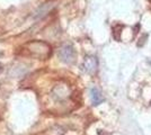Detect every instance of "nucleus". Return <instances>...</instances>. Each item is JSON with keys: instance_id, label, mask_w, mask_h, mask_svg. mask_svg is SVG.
Returning <instances> with one entry per match:
<instances>
[{"instance_id": "obj_1", "label": "nucleus", "mask_w": 151, "mask_h": 135, "mask_svg": "<svg viewBox=\"0 0 151 135\" xmlns=\"http://www.w3.org/2000/svg\"><path fill=\"white\" fill-rule=\"evenodd\" d=\"M19 54L38 60H46L51 55V46L42 41H31L19 49Z\"/></svg>"}, {"instance_id": "obj_2", "label": "nucleus", "mask_w": 151, "mask_h": 135, "mask_svg": "<svg viewBox=\"0 0 151 135\" xmlns=\"http://www.w3.org/2000/svg\"><path fill=\"white\" fill-rule=\"evenodd\" d=\"M59 58L64 63H71L73 62L76 58V52L71 45H65L60 49L59 51Z\"/></svg>"}, {"instance_id": "obj_3", "label": "nucleus", "mask_w": 151, "mask_h": 135, "mask_svg": "<svg viewBox=\"0 0 151 135\" xmlns=\"http://www.w3.org/2000/svg\"><path fill=\"white\" fill-rule=\"evenodd\" d=\"M53 6H54V1L53 0H50V1H46L44 4H42L36 9V11H35L34 19H41V18H43L45 15H47V13L53 8Z\"/></svg>"}, {"instance_id": "obj_4", "label": "nucleus", "mask_w": 151, "mask_h": 135, "mask_svg": "<svg viewBox=\"0 0 151 135\" xmlns=\"http://www.w3.org/2000/svg\"><path fill=\"white\" fill-rule=\"evenodd\" d=\"M97 60L94 56H87L83 61V64H82V68L83 70L86 71L87 73H94L96 69H97Z\"/></svg>"}, {"instance_id": "obj_5", "label": "nucleus", "mask_w": 151, "mask_h": 135, "mask_svg": "<svg viewBox=\"0 0 151 135\" xmlns=\"http://www.w3.org/2000/svg\"><path fill=\"white\" fill-rule=\"evenodd\" d=\"M91 100H93V105H99V104L104 100V98H103V95L101 94V91L98 89H91Z\"/></svg>"}, {"instance_id": "obj_6", "label": "nucleus", "mask_w": 151, "mask_h": 135, "mask_svg": "<svg viewBox=\"0 0 151 135\" xmlns=\"http://www.w3.org/2000/svg\"><path fill=\"white\" fill-rule=\"evenodd\" d=\"M2 71H4V65H2L1 63H0V74L2 73Z\"/></svg>"}, {"instance_id": "obj_7", "label": "nucleus", "mask_w": 151, "mask_h": 135, "mask_svg": "<svg viewBox=\"0 0 151 135\" xmlns=\"http://www.w3.org/2000/svg\"><path fill=\"white\" fill-rule=\"evenodd\" d=\"M0 121H1V117H0Z\"/></svg>"}]
</instances>
